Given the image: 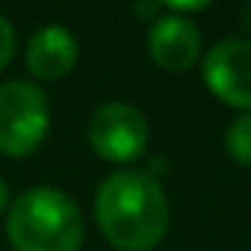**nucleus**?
Segmentation results:
<instances>
[{"label":"nucleus","mask_w":251,"mask_h":251,"mask_svg":"<svg viewBox=\"0 0 251 251\" xmlns=\"http://www.w3.org/2000/svg\"><path fill=\"white\" fill-rule=\"evenodd\" d=\"M89 145L109 163H133L145 154L148 121L142 109L124 100H106L89 115Z\"/></svg>","instance_id":"obj_4"},{"label":"nucleus","mask_w":251,"mask_h":251,"mask_svg":"<svg viewBox=\"0 0 251 251\" xmlns=\"http://www.w3.org/2000/svg\"><path fill=\"white\" fill-rule=\"evenodd\" d=\"M15 27H12V21L6 18V15H0V68H3L9 59H12V53H15Z\"/></svg>","instance_id":"obj_9"},{"label":"nucleus","mask_w":251,"mask_h":251,"mask_svg":"<svg viewBox=\"0 0 251 251\" xmlns=\"http://www.w3.org/2000/svg\"><path fill=\"white\" fill-rule=\"evenodd\" d=\"M148 50L166 71H186L201 56V30L192 18L163 12L148 30Z\"/></svg>","instance_id":"obj_6"},{"label":"nucleus","mask_w":251,"mask_h":251,"mask_svg":"<svg viewBox=\"0 0 251 251\" xmlns=\"http://www.w3.org/2000/svg\"><path fill=\"white\" fill-rule=\"evenodd\" d=\"M201 74L219 100L251 112V39H219L204 53Z\"/></svg>","instance_id":"obj_5"},{"label":"nucleus","mask_w":251,"mask_h":251,"mask_svg":"<svg viewBox=\"0 0 251 251\" xmlns=\"http://www.w3.org/2000/svg\"><path fill=\"white\" fill-rule=\"evenodd\" d=\"M50 130L48 95L30 80L0 83V151L9 157L33 154Z\"/></svg>","instance_id":"obj_3"},{"label":"nucleus","mask_w":251,"mask_h":251,"mask_svg":"<svg viewBox=\"0 0 251 251\" xmlns=\"http://www.w3.org/2000/svg\"><path fill=\"white\" fill-rule=\"evenodd\" d=\"M6 233L15 251H80L83 213L62 189L30 186L9 204Z\"/></svg>","instance_id":"obj_2"},{"label":"nucleus","mask_w":251,"mask_h":251,"mask_svg":"<svg viewBox=\"0 0 251 251\" xmlns=\"http://www.w3.org/2000/svg\"><path fill=\"white\" fill-rule=\"evenodd\" d=\"M225 148L239 166H251V112H239L225 130Z\"/></svg>","instance_id":"obj_8"},{"label":"nucleus","mask_w":251,"mask_h":251,"mask_svg":"<svg viewBox=\"0 0 251 251\" xmlns=\"http://www.w3.org/2000/svg\"><path fill=\"white\" fill-rule=\"evenodd\" d=\"M239 18H242V27H245L248 33H251V3H248V6L242 9V15H239Z\"/></svg>","instance_id":"obj_11"},{"label":"nucleus","mask_w":251,"mask_h":251,"mask_svg":"<svg viewBox=\"0 0 251 251\" xmlns=\"http://www.w3.org/2000/svg\"><path fill=\"white\" fill-rule=\"evenodd\" d=\"M95 219L121 251H148L169 230V198L157 177L139 169L112 172L95 195Z\"/></svg>","instance_id":"obj_1"},{"label":"nucleus","mask_w":251,"mask_h":251,"mask_svg":"<svg viewBox=\"0 0 251 251\" xmlns=\"http://www.w3.org/2000/svg\"><path fill=\"white\" fill-rule=\"evenodd\" d=\"M6 204H9V186H6L3 177H0V213L6 210Z\"/></svg>","instance_id":"obj_10"},{"label":"nucleus","mask_w":251,"mask_h":251,"mask_svg":"<svg viewBox=\"0 0 251 251\" xmlns=\"http://www.w3.org/2000/svg\"><path fill=\"white\" fill-rule=\"evenodd\" d=\"M27 65L42 80H59L77 65V39L62 24L39 27L27 42Z\"/></svg>","instance_id":"obj_7"}]
</instances>
